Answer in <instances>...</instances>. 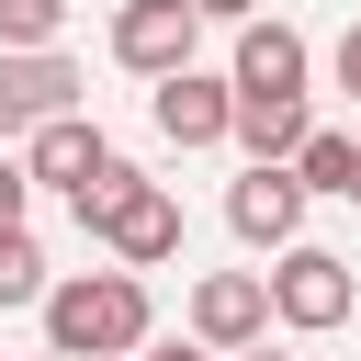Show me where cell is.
<instances>
[{"instance_id":"obj_11","label":"cell","mask_w":361,"mask_h":361,"mask_svg":"<svg viewBox=\"0 0 361 361\" xmlns=\"http://www.w3.org/2000/svg\"><path fill=\"white\" fill-rule=\"evenodd\" d=\"M305 135H316L305 90H237V135H226V147H248V158H293Z\"/></svg>"},{"instance_id":"obj_12","label":"cell","mask_w":361,"mask_h":361,"mask_svg":"<svg viewBox=\"0 0 361 361\" xmlns=\"http://www.w3.org/2000/svg\"><path fill=\"white\" fill-rule=\"evenodd\" d=\"M293 169H305V192H338V203H350V180H361V135H338V124H316V135L293 147Z\"/></svg>"},{"instance_id":"obj_13","label":"cell","mask_w":361,"mask_h":361,"mask_svg":"<svg viewBox=\"0 0 361 361\" xmlns=\"http://www.w3.org/2000/svg\"><path fill=\"white\" fill-rule=\"evenodd\" d=\"M45 248H34V226H0V305H45Z\"/></svg>"},{"instance_id":"obj_18","label":"cell","mask_w":361,"mask_h":361,"mask_svg":"<svg viewBox=\"0 0 361 361\" xmlns=\"http://www.w3.org/2000/svg\"><path fill=\"white\" fill-rule=\"evenodd\" d=\"M192 11H203V23H226V34H237V23H248V11H259V0H192Z\"/></svg>"},{"instance_id":"obj_3","label":"cell","mask_w":361,"mask_h":361,"mask_svg":"<svg viewBox=\"0 0 361 361\" xmlns=\"http://www.w3.org/2000/svg\"><path fill=\"white\" fill-rule=\"evenodd\" d=\"M350 305H361V282H350V259H338V248H316V237L271 248V327L327 338V327H350Z\"/></svg>"},{"instance_id":"obj_1","label":"cell","mask_w":361,"mask_h":361,"mask_svg":"<svg viewBox=\"0 0 361 361\" xmlns=\"http://www.w3.org/2000/svg\"><path fill=\"white\" fill-rule=\"evenodd\" d=\"M45 350H68V361H135L147 338H158V305H147V271H56L45 282Z\"/></svg>"},{"instance_id":"obj_10","label":"cell","mask_w":361,"mask_h":361,"mask_svg":"<svg viewBox=\"0 0 361 361\" xmlns=\"http://www.w3.org/2000/svg\"><path fill=\"white\" fill-rule=\"evenodd\" d=\"M192 338H214V350L271 338V271H203L192 282Z\"/></svg>"},{"instance_id":"obj_17","label":"cell","mask_w":361,"mask_h":361,"mask_svg":"<svg viewBox=\"0 0 361 361\" xmlns=\"http://www.w3.org/2000/svg\"><path fill=\"white\" fill-rule=\"evenodd\" d=\"M327 68H338V90H350V102H361V23H350V34H338V56H327Z\"/></svg>"},{"instance_id":"obj_8","label":"cell","mask_w":361,"mask_h":361,"mask_svg":"<svg viewBox=\"0 0 361 361\" xmlns=\"http://www.w3.org/2000/svg\"><path fill=\"white\" fill-rule=\"evenodd\" d=\"M23 169H34V192H90V180L113 169V135H102L90 113H45V124L23 135Z\"/></svg>"},{"instance_id":"obj_2","label":"cell","mask_w":361,"mask_h":361,"mask_svg":"<svg viewBox=\"0 0 361 361\" xmlns=\"http://www.w3.org/2000/svg\"><path fill=\"white\" fill-rule=\"evenodd\" d=\"M68 214H79V237H90V248H113L124 271L180 259V192H169V180H147L135 158H113L90 192H68Z\"/></svg>"},{"instance_id":"obj_16","label":"cell","mask_w":361,"mask_h":361,"mask_svg":"<svg viewBox=\"0 0 361 361\" xmlns=\"http://www.w3.org/2000/svg\"><path fill=\"white\" fill-rule=\"evenodd\" d=\"M135 361H226V350H214V338H147Z\"/></svg>"},{"instance_id":"obj_21","label":"cell","mask_w":361,"mask_h":361,"mask_svg":"<svg viewBox=\"0 0 361 361\" xmlns=\"http://www.w3.org/2000/svg\"><path fill=\"white\" fill-rule=\"evenodd\" d=\"M350 203H361V180H350Z\"/></svg>"},{"instance_id":"obj_4","label":"cell","mask_w":361,"mask_h":361,"mask_svg":"<svg viewBox=\"0 0 361 361\" xmlns=\"http://www.w3.org/2000/svg\"><path fill=\"white\" fill-rule=\"evenodd\" d=\"M147 124H158L169 147H226V135H237V79H214V68L192 56V68H169V79H147Z\"/></svg>"},{"instance_id":"obj_7","label":"cell","mask_w":361,"mask_h":361,"mask_svg":"<svg viewBox=\"0 0 361 361\" xmlns=\"http://www.w3.org/2000/svg\"><path fill=\"white\" fill-rule=\"evenodd\" d=\"M192 45H203V11L192 0H113V68L169 79V68H192Z\"/></svg>"},{"instance_id":"obj_14","label":"cell","mask_w":361,"mask_h":361,"mask_svg":"<svg viewBox=\"0 0 361 361\" xmlns=\"http://www.w3.org/2000/svg\"><path fill=\"white\" fill-rule=\"evenodd\" d=\"M68 34V0H0V45H56Z\"/></svg>"},{"instance_id":"obj_9","label":"cell","mask_w":361,"mask_h":361,"mask_svg":"<svg viewBox=\"0 0 361 361\" xmlns=\"http://www.w3.org/2000/svg\"><path fill=\"white\" fill-rule=\"evenodd\" d=\"M226 79H237V90H305V79H316V45H305V23H282V11H248V23H237V56H226Z\"/></svg>"},{"instance_id":"obj_15","label":"cell","mask_w":361,"mask_h":361,"mask_svg":"<svg viewBox=\"0 0 361 361\" xmlns=\"http://www.w3.org/2000/svg\"><path fill=\"white\" fill-rule=\"evenodd\" d=\"M23 214H34V169L0 147V226H23Z\"/></svg>"},{"instance_id":"obj_5","label":"cell","mask_w":361,"mask_h":361,"mask_svg":"<svg viewBox=\"0 0 361 361\" xmlns=\"http://www.w3.org/2000/svg\"><path fill=\"white\" fill-rule=\"evenodd\" d=\"M305 203H316V192H305L293 158H248V169L226 180V226H237L248 248H293V237H305Z\"/></svg>"},{"instance_id":"obj_6","label":"cell","mask_w":361,"mask_h":361,"mask_svg":"<svg viewBox=\"0 0 361 361\" xmlns=\"http://www.w3.org/2000/svg\"><path fill=\"white\" fill-rule=\"evenodd\" d=\"M79 56L68 45H0V135H34L45 113H79Z\"/></svg>"},{"instance_id":"obj_19","label":"cell","mask_w":361,"mask_h":361,"mask_svg":"<svg viewBox=\"0 0 361 361\" xmlns=\"http://www.w3.org/2000/svg\"><path fill=\"white\" fill-rule=\"evenodd\" d=\"M226 361H293V350H271V338H248V350H226Z\"/></svg>"},{"instance_id":"obj_20","label":"cell","mask_w":361,"mask_h":361,"mask_svg":"<svg viewBox=\"0 0 361 361\" xmlns=\"http://www.w3.org/2000/svg\"><path fill=\"white\" fill-rule=\"evenodd\" d=\"M34 361H68V350H34Z\"/></svg>"}]
</instances>
